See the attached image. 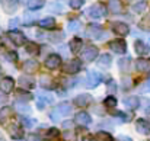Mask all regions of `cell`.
I'll return each instance as SVG.
<instances>
[{"label":"cell","mask_w":150,"mask_h":141,"mask_svg":"<svg viewBox=\"0 0 150 141\" xmlns=\"http://www.w3.org/2000/svg\"><path fill=\"white\" fill-rule=\"evenodd\" d=\"M16 97H18L21 102H28V100L32 99V94L29 93L28 90H25V89H21V90L16 92Z\"/></svg>","instance_id":"cell-26"},{"label":"cell","mask_w":150,"mask_h":141,"mask_svg":"<svg viewBox=\"0 0 150 141\" xmlns=\"http://www.w3.org/2000/svg\"><path fill=\"white\" fill-rule=\"evenodd\" d=\"M124 105L128 106L130 109H137V108L140 106V99H139L137 96H128V97H125Z\"/></svg>","instance_id":"cell-20"},{"label":"cell","mask_w":150,"mask_h":141,"mask_svg":"<svg viewBox=\"0 0 150 141\" xmlns=\"http://www.w3.org/2000/svg\"><path fill=\"white\" fill-rule=\"evenodd\" d=\"M103 105H105L106 108H115V106H117V99H115L114 96H108V97L103 100Z\"/></svg>","instance_id":"cell-35"},{"label":"cell","mask_w":150,"mask_h":141,"mask_svg":"<svg viewBox=\"0 0 150 141\" xmlns=\"http://www.w3.org/2000/svg\"><path fill=\"white\" fill-rule=\"evenodd\" d=\"M38 23H40V26H41V28H44V29H52V28L55 26V19L48 16V18L41 19Z\"/></svg>","instance_id":"cell-23"},{"label":"cell","mask_w":150,"mask_h":141,"mask_svg":"<svg viewBox=\"0 0 150 141\" xmlns=\"http://www.w3.org/2000/svg\"><path fill=\"white\" fill-rule=\"evenodd\" d=\"M26 3H28V7H29L31 10H38V9L44 7L45 0H28Z\"/></svg>","instance_id":"cell-27"},{"label":"cell","mask_w":150,"mask_h":141,"mask_svg":"<svg viewBox=\"0 0 150 141\" xmlns=\"http://www.w3.org/2000/svg\"><path fill=\"white\" fill-rule=\"evenodd\" d=\"M60 66H61V58H60L58 54H51V55L47 57V60H45V67H47V68L55 70V68H58Z\"/></svg>","instance_id":"cell-9"},{"label":"cell","mask_w":150,"mask_h":141,"mask_svg":"<svg viewBox=\"0 0 150 141\" xmlns=\"http://www.w3.org/2000/svg\"><path fill=\"white\" fill-rule=\"evenodd\" d=\"M109 48L115 54H120L121 55V54H125V51H127V42L124 39H114V41H111Z\"/></svg>","instance_id":"cell-8"},{"label":"cell","mask_w":150,"mask_h":141,"mask_svg":"<svg viewBox=\"0 0 150 141\" xmlns=\"http://www.w3.org/2000/svg\"><path fill=\"white\" fill-rule=\"evenodd\" d=\"M82 45H83V42H82V39H80V38H73V39L69 42L70 51H71V52H74V54H77V52L80 51Z\"/></svg>","instance_id":"cell-24"},{"label":"cell","mask_w":150,"mask_h":141,"mask_svg":"<svg viewBox=\"0 0 150 141\" xmlns=\"http://www.w3.org/2000/svg\"><path fill=\"white\" fill-rule=\"evenodd\" d=\"M111 61H112V58H111L109 54H102V55H100V58H99L100 66H103V67H109V66H111Z\"/></svg>","instance_id":"cell-32"},{"label":"cell","mask_w":150,"mask_h":141,"mask_svg":"<svg viewBox=\"0 0 150 141\" xmlns=\"http://www.w3.org/2000/svg\"><path fill=\"white\" fill-rule=\"evenodd\" d=\"M64 138H66V140H69V141H74V134H73L71 131H69V133H66V134H64Z\"/></svg>","instance_id":"cell-44"},{"label":"cell","mask_w":150,"mask_h":141,"mask_svg":"<svg viewBox=\"0 0 150 141\" xmlns=\"http://www.w3.org/2000/svg\"><path fill=\"white\" fill-rule=\"evenodd\" d=\"M136 70L137 71H149L150 70V60H146V58H139L136 60Z\"/></svg>","instance_id":"cell-18"},{"label":"cell","mask_w":150,"mask_h":141,"mask_svg":"<svg viewBox=\"0 0 150 141\" xmlns=\"http://www.w3.org/2000/svg\"><path fill=\"white\" fill-rule=\"evenodd\" d=\"M7 37H9V39L15 45H23L26 42V38H25V35L21 31H9L7 32Z\"/></svg>","instance_id":"cell-6"},{"label":"cell","mask_w":150,"mask_h":141,"mask_svg":"<svg viewBox=\"0 0 150 141\" xmlns=\"http://www.w3.org/2000/svg\"><path fill=\"white\" fill-rule=\"evenodd\" d=\"M102 31H103V29H102L100 25H98V23H91V25H88V28H86V35H88L89 38H96V39L106 38L108 35L103 34Z\"/></svg>","instance_id":"cell-2"},{"label":"cell","mask_w":150,"mask_h":141,"mask_svg":"<svg viewBox=\"0 0 150 141\" xmlns=\"http://www.w3.org/2000/svg\"><path fill=\"white\" fill-rule=\"evenodd\" d=\"M22 122H23V125H25V127H28V128H31V127L34 125V121L26 119V118H22Z\"/></svg>","instance_id":"cell-43"},{"label":"cell","mask_w":150,"mask_h":141,"mask_svg":"<svg viewBox=\"0 0 150 141\" xmlns=\"http://www.w3.org/2000/svg\"><path fill=\"white\" fill-rule=\"evenodd\" d=\"M109 10L112 13H121L122 12V3H121V0H109Z\"/></svg>","instance_id":"cell-25"},{"label":"cell","mask_w":150,"mask_h":141,"mask_svg":"<svg viewBox=\"0 0 150 141\" xmlns=\"http://www.w3.org/2000/svg\"><path fill=\"white\" fill-rule=\"evenodd\" d=\"M112 31H114L115 34L121 35V37H125V35L130 34V26H128L127 23H124V22H115V23L112 25Z\"/></svg>","instance_id":"cell-12"},{"label":"cell","mask_w":150,"mask_h":141,"mask_svg":"<svg viewBox=\"0 0 150 141\" xmlns=\"http://www.w3.org/2000/svg\"><path fill=\"white\" fill-rule=\"evenodd\" d=\"M0 102H4V97H1V96H0Z\"/></svg>","instance_id":"cell-53"},{"label":"cell","mask_w":150,"mask_h":141,"mask_svg":"<svg viewBox=\"0 0 150 141\" xmlns=\"http://www.w3.org/2000/svg\"><path fill=\"white\" fill-rule=\"evenodd\" d=\"M149 85H150V77H149Z\"/></svg>","instance_id":"cell-55"},{"label":"cell","mask_w":150,"mask_h":141,"mask_svg":"<svg viewBox=\"0 0 150 141\" xmlns=\"http://www.w3.org/2000/svg\"><path fill=\"white\" fill-rule=\"evenodd\" d=\"M80 68H82V63H80V60H70V61H67L66 63V66H64V73H67V74H76V73H79L80 71Z\"/></svg>","instance_id":"cell-5"},{"label":"cell","mask_w":150,"mask_h":141,"mask_svg":"<svg viewBox=\"0 0 150 141\" xmlns=\"http://www.w3.org/2000/svg\"><path fill=\"white\" fill-rule=\"evenodd\" d=\"M118 141H131V138H130V137H125V135H121V137L118 138Z\"/></svg>","instance_id":"cell-49"},{"label":"cell","mask_w":150,"mask_h":141,"mask_svg":"<svg viewBox=\"0 0 150 141\" xmlns=\"http://www.w3.org/2000/svg\"><path fill=\"white\" fill-rule=\"evenodd\" d=\"M19 86H21V89L29 90V89H34L35 82H34L32 77H21V79H19Z\"/></svg>","instance_id":"cell-19"},{"label":"cell","mask_w":150,"mask_h":141,"mask_svg":"<svg viewBox=\"0 0 150 141\" xmlns=\"http://www.w3.org/2000/svg\"><path fill=\"white\" fill-rule=\"evenodd\" d=\"M88 15H89L91 18H95V19H96V18H102V16L106 15V7H105L103 3H95V4H92V6L89 7Z\"/></svg>","instance_id":"cell-3"},{"label":"cell","mask_w":150,"mask_h":141,"mask_svg":"<svg viewBox=\"0 0 150 141\" xmlns=\"http://www.w3.org/2000/svg\"><path fill=\"white\" fill-rule=\"evenodd\" d=\"M91 100H92V96H91V94L82 93V94H79V96H76L74 103H76L77 106H88V105L91 103Z\"/></svg>","instance_id":"cell-17"},{"label":"cell","mask_w":150,"mask_h":141,"mask_svg":"<svg viewBox=\"0 0 150 141\" xmlns=\"http://www.w3.org/2000/svg\"><path fill=\"white\" fill-rule=\"evenodd\" d=\"M134 49H136L137 54H140V55H146V54H149L150 47L146 44V42H143L142 39H137V41L134 42Z\"/></svg>","instance_id":"cell-15"},{"label":"cell","mask_w":150,"mask_h":141,"mask_svg":"<svg viewBox=\"0 0 150 141\" xmlns=\"http://www.w3.org/2000/svg\"><path fill=\"white\" fill-rule=\"evenodd\" d=\"M79 26H80V22H79V20H71V22L67 25L69 31H77V29H79Z\"/></svg>","instance_id":"cell-40"},{"label":"cell","mask_w":150,"mask_h":141,"mask_svg":"<svg viewBox=\"0 0 150 141\" xmlns=\"http://www.w3.org/2000/svg\"><path fill=\"white\" fill-rule=\"evenodd\" d=\"M71 112V105H69V103H60V105H57L55 106V109L52 111V114H51V119L52 121H57V119H60L61 116H67Z\"/></svg>","instance_id":"cell-1"},{"label":"cell","mask_w":150,"mask_h":141,"mask_svg":"<svg viewBox=\"0 0 150 141\" xmlns=\"http://www.w3.org/2000/svg\"><path fill=\"white\" fill-rule=\"evenodd\" d=\"M58 135H60V131L57 128H50L47 131V138H57Z\"/></svg>","instance_id":"cell-38"},{"label":"cell","mask_w":150,"mask_h":141,"mask_svg":"<svg viewBox=\"0 0 150 141\" xmlns=\"http://www.w3.org/2000/svg\"><path fill=\"white\" fill-rule=\"evenodd\" d=\"M37 106H38V109H44V108L47 106V102H44V99L40 97V99L37 100Z\"/></svg>","instance_id":"cell-42"},{"label":"cell","mask_w":150,"mask_h":141,"mask_svg":"<svg viewBox=\"0 0 150 141\" xmlns=\"http://www.w3.org/2000/svg\"><path fill=\"white\" fill-rule=\"evenodd\" d=\"M95 138L98 141H112V135H109V134L105 133V131H99V133L95 135Z\"/></svg>","instance_id":"cell-34"},{"label":"cell","mask_w":150,"mask_h":141,"mask_svg":"<svg viewBox=\"0 0 150 141\" xmlns=\"http://www.w3.org/2000/svg\"><path fill=\"white\" fill-rule=\"evenodd\" d=\"M60 7H61L60 4H54V3L51 4V10H52V12H55V10H57V12H61V9H60Z\"/></svg>","instance_id":"cell-46"},{"label":"cell","mask_w":150,"mask_h":141,"mask_svg":"<svg viewBox=\"0 0 150 141\" xmlns=\"http://www.w3.org/2000/svg\"><path fill=\"white\" fill-rule=\"evenodd\" d=\"M83 3H85V0H70V7L71 9H79V7L83 6Z\"/></svg>","instance_id":"cell-39"},{"label":"cell","mask_w":150,"mask_h":141,"mask_svg":"<svg viewBox=\"0 0 150 141\" xmlns=\"http://www.w3.org/2000/svg\"><path fill=\"white\" fill-rule=\"evenodd\" d=\"M146 112H147V115H149V116H150V106H149V108H147V111H146Z\"/></svg>","instance_id":"cell-52"},{"label":"cell","mask_w":150,"mask_h":141,"mask_svg":"<svg viewBox=\"0 0 150 141\" xmlns=\"http://www.w3.org/2000/svg\"><path fill=\"white\" fill-rule=\"evenodd\" d=\"M63 127H64V128H70V127H71V122H70V121H64V122H63Z\"/></svg>","instance_id":"cell-50"},{"label":"cell","mask_w":150,"mask_h":141,"mask_svg":"<svg viewBox=\"0 0 150 141\" xmlns=\"http://www.w3.org/2000/svg\"><path fill=\"white\" fill-rule=\"evenodd\" d=\"M115 115H117V116H120L124 122H130V121L133 119V114H131V112L124 114V112H121V111H115Z\"/></svg>","instance_id":"cell-33"},{"label":"cell","mask_w":150,"mask_h":141,"mask_svg":"<svg viewBox=\"0 0 150 141\" xmlns=\"http://www.w3.org/2000/svg\"><path fill=\"white\" fill-rule=\"evenodd\" d=\"M7 131H9V135L12 138H15V140H19V138L23 137V130H22V127L19 124H10Z\"/></svg>","instance_id":"cell-13"},{"label":"cell","mask_w":150,"mask_h":141,"mask_svg":"<svg viewBox=\"0 0 150 141\" xmlns=\"http://www.w3.org/2000/svg\"><path fill=\"white\" fill-rule=\"evenodd\" d=\"M40 85L44 87V89H52L54 87V80H52V77L51 76H47V74H44V76H41V79H40Z\"/></svg>","instance_id":"cell-22"},{"label":"cell","mask_w":150,"mask_h":141,"mask_svg":"<svg viewBox=\"0 0 150 141\" xmlns=\"http://www.w3.org/2000/svg\"><path fill=\"white\" fill-rule=\"evenodd\" d=\"M21 1H28V0H21Z\"/></svg>","instance_id":"cell-54"},{"label":"cell","mask_w":150,"mask_h":141,"mask_svg":"<svg viewBox=\"0 0 150 141\" xmlns=\"http://www.w3.org/2000/svg\"><path fill=\"white\" fill-rule=\"evenodd\" d=\"M146 9H147V1H146V0H140V1H137L136 4H133V10H134L136 13H143Z\"/></svg>","instance_id":"cell-28"},{"label":"cell","mask_w":150,"mask_h":141,"mask_svg":"<svg viewBox=\"0 0 150 141\" xmlns=\"http://www.w3.org/2000/svg\"><path fill=\"white\" fill-rule=\"evenodd\" d=\"M74 122L77 125H80V127H86V125H89L92 122V118H91V115L88 112H77L76 116H74Z\"/></svg>","instance_id":"cell-10"},{"label":"cell","mask_w":150,"mask_h":141,"mask_svg":"<svg viewBox=\"0 0 150 141\" xmlns=\"http://www.w3.org/2000/svg\"><path fill=\"white\" fill-rule=\"evenodd\" d=\"M136 130H137V133H140V134H143V135H149L150 134L149 121H146V119H143V118H139L137 122H136Z\"/></svg>","instance_id":"cell-11"},{"label":"cell","mask_w":150,"mask_h":141,"mask_svg":"<svg viewBox=\"0 0 150 141\" xmlns=\"http://www.w3.org/2000/svg\"><path fill=\"white\" fill-rule=\"evenodd\" d=\"M10 115H12V109H10L9 106L1 108V109H0V122H6V121L10 118Z\"/></svg>","instance_id":"cell-29"},{"label":"cell","mask_w":150,"mask_h":141,"mask_svg":"<svg viewBox=\"0 0 150 141\" xmlns=\"http://www.w3.org/2000/svg\"><path fill=\"white\" fill-rule=\"evenodd\" d=\"M28 141H42V138H41L40 135H37V134H31Z\"/></svg>","instance_id":"cell-45"},{"label":"cell","mask_w":150,"mask_h":141,"mask_svg":"<svg viewBox=\"0 0 150 141\" xmlns=\"http://www.w3.org/2000/svg\"><path fill=\"white\" fill-rule=\"evenodd\" d=\"M25 48H26V52L28 54H32V55H37L40 52V45L35 44V42H28Z\"/></svg>","instance_id":"cell-31"},{"label":"cell","mask_w":150,"mask_h":141,"mask_svg":"<svg viewBox=\"0 0 150 141\" xmlns=\"http://www.w3.org/2000/svg\"><path fill=\"white\" fill-rule=\"evenodd\" d=\"M108 90H115V83H114L112 80L108 83Z\"/></svg>","instance_id":"cell-47"},{"label":"cell","mask_w":150,"mask_h":141,"mask_svg":"<svg viewBox=\"0 0 150 141\" xmlns=\"http://www.w3.org/2000/svg\"><path fill=\"white\" fill-rule=\"evenodd\" d=\"M130 61H131V60H130L128 57L120 60V61H118V64H120V70H121V71H124V70L127 71V70H128V66H130Z\"/></svg>","instance_id":"cell-36"},{"label":"cell","mask_w":150,"mask_h":141,"mask_svg":"<svg viewBox=\"0 0 150 141\" xmlns=\"http://www.w3.org/2000/svg\"><path fill=\"white\" fill-rule=\"evenodd\" d=\"M15 109H16L19 114H23V115H28V114L31 112V108H29L28 105L22 103V102H18V103L15 105Z\"/></svg>","instance_id":"cell-30"},{"label":"cell","mask_w":150,"mask_h":141,"mask_svg":"<svg viewBox=\"0 0 150 141\" xmlns=\"http://www.w3.org/2000/svg\"><path fill=\"white\" fill-rule=\"evenodd\" d=\"M6 58H7L9 61L15 63V61L18 60V54H16V52H13V51H10V52H7V54H6Z\"/></svg>","instance_id":"cell-41"},{"label":"cell","mask_w":150,"mask_h":141,"mask_svg":"<svg viewBox=\"0 0 150 141\" xmlns=\"http://www.w3.org/2000/svg\"><path fill=\"white\" fill-rule=\"evenodd\" d=\"M13 87H15V80H13L12 77H4V79H1V82H0V90H1L3 93H10V92L13 90Z\"/></svg>","instance_id":"cell-14"},{"label":"cell","mask_w":150,"mask_h":141,"mask_svg":"<svg viewBox=\"0 0 150 141\" xmlns=\"http://www.w3.org/2000/svg\"><path fill=\"white\" fill-rule=\"evenodd\" d=\"M83 141H98V140H96L95 137H91V135H89V137H86V138H83Z\"/></svg>","instance_id":"cell-51"},{"label":"cell","mask_w":150,"mask_h":141,"mask_svg":"<svg viewBox=\"0 0 150 141\" xmlns=\"http://www.w3.org/2000/svg\"><path fill=\"white\" fill-rule=\"evenodd\" d=\"M23 71L25 73H28V74H32V73H35L37 70H38V61H35V60H26L25 63H23Z\"/></svg>","instance_id":"cell-16"},{"label":"cell","mask_w":150,"mask_h":141,"mask_svg":"<svg viewBox=\"0 0 150 141\" xmlns=\"http://www.w3.org/2000/svg\"><path fill=\"white\" fill-rule=\"evenodd\" d=\"M18 23H19V20H18V19H13V20H10V23H9V26L12 28V26H16Z\"/></svg>","instance_id":"cell-48"},{"label":"cell","mask_w":150,"mask_h":141,"mask_svg":"<svg viewBox=\"0 0 150 141\" xmlns=\"http://www.w3.org/2000/svg\"><path fill=\"white\" fill-rule=\"evenodd\" d=\"M139 26H140L142 29H146V31H149V29H150V16L143 18V19H142V22L139 23Z\"/></svg>","instance_id":"cell-37"},{"label":"cell","mask_w":150,"mask_h":141,"mask_svg":"<svg viewBox=\"0 0 150 141\" xmlns=\"http://www.w3.org/2000/svg\"><path fill=\"white\" fill-rule=\"evenodd\" d=\"M1 3L7 13H13L18 9V0H1Z\"/></svg>","instance_id":"cell-21"},{"label":"cell","mask_w":150,"mask_h":141,"mask_svg":"<svg viewBox=\"0 0 150 141\" xmlns=\"http://www.w3.org/2000/svg\"><path fill=\"white\" fill-rule=\"evenodd\" d=\"M100 80H102V76H100L99 73L96 70H91L88 73V77H86V86L91 87V89H93V87H96L99 85Z\"/></svg>","instance_id":"cell-4"},{"label":"cell","mask_w":150,"mask_h":141,"mask_svg":"<svg viewBox=\"0 0 150 141\" xmlns=\"http://www.w3.org/2000/svg\"><path fill=\"white\" fill-rule=\"evenodd\" d=\"M98 54H99L98 48L93 47V45H91V47L85 48V49L82 51V60H85V61L91 63V61H93V60L98 57Z\"/></svg>","instance_id":"cell-7"}]
</instances>
